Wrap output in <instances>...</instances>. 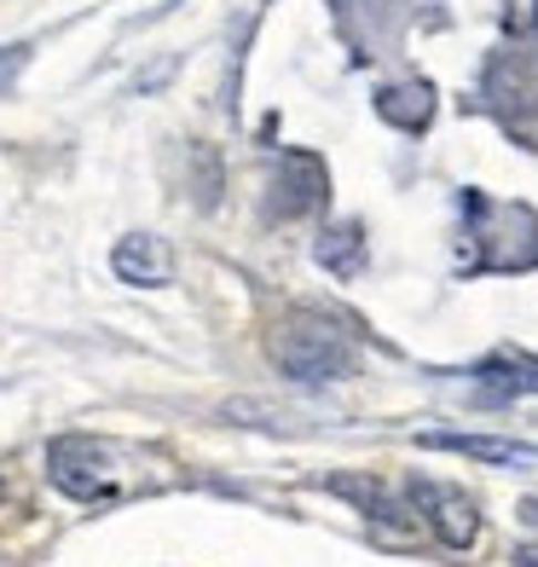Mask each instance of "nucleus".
<instances>
[{"label":"nucleus","mask_w":538,"mask_h":567,"mask_svg":"<svg viewBox=\"0 0 538 567\" xmlns=\"http://www.w3.org/2000/svg\"><path fill=\"white\" fill-rule=\"evenodd\" d=\"M139 452H127L116 441H93V434H64L46 446V475L59 493H70L75 504H116L145 493L151 481H139Z\"/></svg>","instance_id":"f257e3e1"},{"label":"nucleus","mask_w":538,"mask_h":567,"mask_svg":"<svg viewBox=\"0 0 538 567\" xmlns=\"http://www.w3.org/2000/svg\"><path fill=\"white\" fill-rule=\"evenodd\" d=\"M267 353H272V365L284 371L290 382H307V389L337 382V377L353 371V337L337 319L313 313V307H296V313L278 319L272 337H267Z\"/></svg>","instance_id":"f03ea898"},{"label":"nucleus","mask_w":538,"mask_h":567,"mask_svg":"<svg viewBox=\"0 0 538 567\" xmlns=\"http://www.w3.org/2000/svg\"><path fill=\"white\" fill-rule=\"evenodd\" d=\"M412 504L417 515L434 527V538L452 550H469L480 538V509L464 486H446V481H412Z\"/></svg>","instance_id":"7ed1b4c3"},{"label":"nucleus","mask_w":538,"mask_h":567,"mask_svg":"<svg viewBox=\"0 0 538 567\" xmlns=\"http://www.w3.org/2000/svg\"><path fill=\"white\" fill-rule=\"evenodd\" d=\"M111 267H116L122 284H145V290H163V284L174 278V255H168V244L157 238V231H134V238H122V244H116Z\"/></svg>","instance_id":"20e7f679"},{"label":"nucleus","mask_w":538,"mask_h":567,"mask_svg":"<svg viewBox=\"0 0 538 567\" xmlns=\"http://www.w3.org/2000/svg\"><path fill=\"white\" fill-rule=\"evenodd\" d=\"M324 203V163L307 157V151H290L284 163H278V192H272V209L278 215H307Z\"/></svg>","instance_id":"39448f33"},{"label":"nucleus","mask_w":538,"mask_h":567,"mask_svg":"<svg viewBox=\"0 0 538 567\" xmlns=\"http://www.w3.org/2000/svg\"><path fill=\"white\" fill-rule=\"evenodd\" d=\"M423 446L464 452V457H480V463H509V470H532V463H538V446H521V441H493V434H423Z\"/></svg>","instance_id":"423d86ee"},{"label":"nucleus","mask_w":538,"mask_h":567,"mask_svg":"<svg viewBox=\"0 0 538 567\" xmlns=\"http://www.w3.org/2000/svg\"><path fill=\"white\" fill-rule=\"evenodd\" d=\"M376 111L389 116L394 127H423V122L434 116V93H428L423 82H417V87H389V93L376 99Z\"/></svg>","instance_id":"0eeeda50"},{"label":"nucleus","mask_w":538,"mask_h":567,"mask_svg":"<svg viewBox=\"0 0 538 567\" xmlns=\"http://www.w3.org/2000/svg\"><path fill=\"white\" fill-rule=\"evenodd\" d=\"M527 389H538V371H504V365L480 371V394H486V400H516V394H527Z\"/></svg>","instance_id":"6e6552de"},{"label":"nucleus","mask_w":538,"mask_h":567,"mask_svg":"<svg viewBox=\"0 0 538 567\" xmlns=\"http://www.w3.org/2000/svg\"><path fill=\"white\" fill-rule=\"evenodd\" d=\"M516 567H538V550H521V556H516Z\"/></svg>","instance_id":"1a4fd4ad"}]
</instances>
